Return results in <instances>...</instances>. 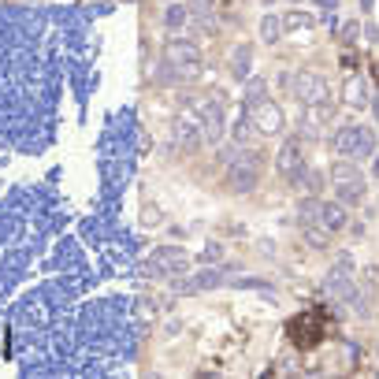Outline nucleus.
I'll use <instances>...</instances> for the list:
<instances>
[{
    "instance_id": "f257e3e1",
    "label": "nucleus",
    "mask_w": 379,
    "mask_h": 379,
    "mask_svg": "<svg viewBox=\"0 0 379 379\" xmlns=\"http://www.w3.org/2000/svg\"><path fill=\"white\" fill-rule=\"evenodd\" d=\"M331 145H335L338 156H346V160H365V156L376 153V134L372 127L365 123H342L335 138H331Z\"/></svg>"
},
{
    "instance_id": "f03ea898",
    "label": "nucleus",
    "mask_w": 379,
    "mask_h": 379,
    "mask_svg": "<svg viewBox=\"0 0 379 379\" xmlns=\"http://www.w3.org/2000/svg\"><path fill=\"white\" fill-rule=\"evenodd\" d=\"M261 168H264V153H257V149L238 153L227 168V190L230 193H253L261 186Z\"/></svg>"
},
{
    "instance_id": "7ed1b4c3",
    "label": "nucleus",
    "mask_w": 379,
    "mask_h": 379,
    "mask_svg": "<svg viewBox=\"0 0 379 379\" xmlns=\"http://www.w3.org/2000/svg\"><path fill=\"white\" fill-rule=\"evenodd\" d=\"M331 179H335V197L346 208H357L360 201L368 197V182H365V175H360L357 160H346V156H342L335 164V171H331Z\"/></svg>"
},
{
    "instance_id": "20e7f679",
    "label": "nucleus",
    "mask_w": 379,
    "mask_h": 379,
    "mask_svg": "<svg viewBox=\"0 0 379 379\" xmlns=\"http://www.w3.org/2000/svg\"><path fill=\"white\" fill-rule=\"evenodd\" d=\"M275 171H279V179H283V182H290V186H305L309 164H305V153H301V142H298V138L283 142L279 156H275Z\"/></svg>"
},
{
    "instance_id": "39448f33",
    "label": "nucleus",
    "mask_w": 379,
    "mask_h": 379,
    "mask_svg": "<svg viewBox=\"0 0 379 379\" xmlns=\"http://www.w3.org/2000/svg\"><path fill=\"white\" fill-rule=\"evenodd\" d=\"M246 119L253 123V131L261 134V138H272V134H279L283 131V108L275 105V100H246Z\"/></svg>"
},
{
    "instance_id": "423d86ee",
    "label": "nucleus",
    "mask_w": 379,
    "mask_h": 379,
    "mask_svg": "<svg viewBox=\"0 0 379 379\" xmlns=\"http://www.w3.org/2000/svg\"><path fill=\"white\" fill-rule=\"evenodd\" d=\"M164 60H168L182 78H193V75L201 71V49H197L193 41H186V38L168 41V49H164Z\"/></svg>"
},
{
    "instance_id": "0eeeda50",
    "label": "nucleus",
    "mask_w": 379,
    "mask_h": 379,
    "mask_svg": "<svg viewBox=\"0 0 379 379\" xmlns=\"http://www.w3.org/2000/svg\"><path fill=\"white\" fill-rule=\"evenodd\" d=\"M175 138L186 149H197L205 142V123H201V108H179L175 112Z\"/></svg>"
},
{
    "instance_id": "6e6552de",
    "label": "nucleus",
    "mask_w": 379,
    "mask_h": 379,
    "mask_svg": "<svg viewBox=\"0 0 379 379\" xmlns=\"http://www.w3.org/2000/svg\"><path fill=\"white\" fill-rule=\"evenodd\" d=\"M294 97L305 100L309 108H316L327 100V82H323L320 71H301L298 78H294Z\"/></svg>"
},
{
    "instance_id": "1a4fd4ad",
    "label": "nucleus",
    "mask_w": 379,
    "mask_h": 379,
    "mask_svg": "<svg viewBox=\"0 0 379 379\" xmlns=\"http://www.w3.org/2000/svg\"><path fill=\"white\" fill-rule=\"evenodd\" d=\"M197 108H201V123H205V142L219 145V142H224V123H227L224 105H219L216 97H208V100H201Z\"/></svg>"
},
{
    "instance_id": "9d476101",
    "label": "nucleus",
    "mask_w": 379,
    "mask_h": 379,
    "mask_svg": "<svg viewBox=\"0 0 379 379\" xmlns=\"http://www.w3.org/2000/svg\"><path fill=\"white\" fill-rule=\"evenodd\" d=\"M153 268H156V272H164V275H179V272H186V268H190V253H186V249H179V246H164V249H156V253H153Z\"/></svg>"
},
{
    "instance_id": "9b49d317",
    "label": "nucleus",
    "mask_w": 379,
    "mask_h": 379,
    "mask_svg": "<svg viewBox=\"0 0 379 379\" xmlns=\"http://www.w3.org/2000/svg\"><path fill=\"white\" fill-rule=\"evenodd\" d=\"M320 224L335 235V230H342L349 224V212H346V205L342 201H320Z\"/></svg>"
},
{
    "instance_id": "f8f14e48",
    "label": "nucleus",
    "mask_w": 379,
    "mask_h": 379,
    "mask_svg": "<svg viewBox=\"0 0 379 379\" xmlns=\"http://www.w3.org/2000/svg\"><path fill=\"white\" fill-rule=\"evenodd\" d=\"M249 67H253V45H238V49L230 52V78L246 82L249 78Z\"/></svg>"
},
{
    "instance_id": "ddd939ff",
    "label": "nucleus",
    "mask_w": 379,
    "mask_h": 379,
    "mask_svg": "<svg viewBox=\"0 0 379 379\" xmlns=\"http://www.w3.org/2000/svg\"><path fill=\"white\" fill-rule=\"evenodd\" d=\"M160 23L168 26L171 34H179L182 26L190 23V8L186 4H179V0H168V8H164V15H160Z\"/></svg>"
},
{
    "instance_id": "4468645a",
    "label": "nucleus",
    "mask_w": 379,
    "mask_h": 379,
    "mask_svg": "<svg viewBox=\"0 0 379 379\" xmlns=\"http://www.w3.org/2000/svg\"><path fill=\"white\" fill-rule=\"evenodd\" d=\"M279 38H283V15H272V12H268L264 19H261V41H264V45H275Z\"/></svg>"
},
{
    "instance_id": "2eb2a0df",
    "label": "nucleus",
    "mask_w": 379,
    "mask_h": 379,
    "mask_svg": "<svg viewBox=\"0 0 379 379\" xmlns=\"http://www.w3.org/2000/svg\"><path fill=\"white\" fill-rule=\"evenodd\" d=\"M298 224H301V227H316V224H320V197H301V205H298Z\"/></svg>"
},
{
    "instance_id": "dca6fc26",
    "label": "nucleus",
    "mask_w": 379,
    "mask_h": 379,
    "mask_svg": "<svg viewBox=\"0 0 379 379\" xmlns=\"http://www.w3.org/2000/svg\"><path fill=\"white\" fill-rule=\"evenodd\" d=\"M219 283H224V272H201V275L182 283V290H216Z\"/></svg>"
},
{
    "instance_id": "f3484780",
    "label": "nucleus",
    "mask_w": 379,
    "mask_h": 379,
    "mask_svg": "<svg viewBox=\"0 0 379 379\" xmlns=\"http://www.w3.org/2000/svg\"><path fill=\"white\" fill-rule=\"evenodd\" d=\"M290 331H294V338H298V346H301V349H309L312 342H316V335H320V331L312 327V316H301Z\"/></svg>"
},
{
    "instance_id": "a211bd4d",
    "label": "nucleus",
    "mask_w": 379,
    "mask_h": 379,
    "mask_svg": "<svg viewBox=\"0 0 379 379\" xmlns=\"http://www.w3.org/2000/svg\"><path fill=\"white\" fill-rule=\"evenodd\" d=\"M305 238H309V246L327 249V242H331V230L323 227V224H316V227H305Z\"/></svg>"
},
{
    "instance_id": "6ab92c4d",
    "label": "nucleus",
    "mask_w": 379,
    "mask_h": 379,
    "mask_svg": "<svg viewBox=\"0 0 379 379\" xmlns=\"http://www.w3.org/2000/svg\"><path fill=\"white\" fill-rule=\"evenodd\" d=\"M283 26L286 30H298V26H316V19L305 12H290V15H283Z\"/></svg>"
},
{
    "instance_id": "aec40b11",
    "label": "nucleus",
    "mask_w": 379,
    "mask_h": 379,
    "mask_svg": "<svg viewBox=\"0 0 379 379\" xmlns=\"http://www.w3.org/2000/svg\"><path fill=\"white\" fill-rule=\"evenodd\" d=\"M357 34H360V23L357 19H349L346 26H342V41L349 45V49H354V41H357Z\"/></svg>"
},
{
    "instance_id": "412c9836",
    "label": "nucleus",
    "mask_w": 379,
    "mask_h": 379,
    "mask_svg": "<svg viewBox=\"0 0 379 379\" xmlns=\"http://www.w3.org/2000/svg\"><path fill=\"white\" fill-rule=\"evenodd\" d=\"M305 186H309L312 193H320V190H323V175L309 168V175H305Z\"/></svg>"
},
{
    "instance_id": "4be33fe9",
    "label": "nucleus",
    "mask_w": 379,
    "mask_h": 379,
    "mask_svg": "<svg viewBox=\"0 0 379 379\" xmlns=\"http://www.w3.org/2000/svg\"><path fill=\"white\" fill-rule=\"evenodd\" d=\"M190 8L197 15H212V0H190Z\"/></svg>"
},
{
    "instance_id": "5701e85b",
    "label": "nucleus",
    "mask_w": 379,
    "mask_h": 379,
    "mask_svg": "<svg viewBox=\"0 0 379 379\" xmlns=\"http://www.w3.org/2000/svg\"><path fill=\"white\" fill-rule=\"evenodd\" d=\"M201 261H208V264H212V261H219V246L212 242V246L205 249V257H201Z\"/></svg>"
},
{
    "instance_id": "b1692460",
    "label": "nucleus",
    "mask_w": 379,
    "mask_h": 379,
    "mask_svg": "<svg viewBox=\"0 0 379 379\" xmlns=\"http://www.w3.org/2000/svg\"><path fill=\"white\" fill-rule=\"evenodd\" d=\"M312 4H316L320 12H335V8H338V0H312Z\"/></svg>"
},
{
    "instance_id": "393cba45",
    "label": "nucleus",
    "mask_w": 379,
    "mask_h": 379,
    "mask_svg": "<svg viewBox=\"0 0 379 379\" xmlns=\"http://www.w3.org/2000/svg\"><path fill=\"white\" fill-rule=\"evenodd\" d=\"M372 175L379 179V153H372Z\"/></svg>"
},
{
    "instance_id": "a878e982",
    "label": "nucleus",
    "mask_w": 379,
    "mask_h": 379,
    "mask_svg": "<svg viewBox=\"0 0 379 379\" xmlns=\"http://www.w3.org/2000/svg\"><path fill=\"white\" fill-rule=\"evenodd\" d=\"M372 116H376V119H379V94H376V97H372Z\"/></svg>"
},
{
    "instance_id": "bb28decb",
    "label": "nucleus",
    "mask_w": 379,
    "mask_h": 379,
    "mask_svg": "<svg viewBox=\"0 0 379 379\" xmlns=\"http://www.w3.org/2000/svg\"><path fill=\"white\" fill-rule=\"evenodd\" d=\"M360 4H365V12H368V8H372V4H376V0H360Z\"/></svg>"
},
{
    "instance_id": "cd10ccee",
    "label": "nucleus",
    "mask_w": 379,
    "mask_h": 379,
    "mask_svg": "<svg viewBox=\"0 0 379 379\" xmlns=\"http://www.w3.org/2000/svg\"><path fill=\"white\" fill-rule=\"evenodd\" d=\"M376 78H379V63H376Z\"/></svg>"
},
{
    "instance_id": "c85d7f7f",
    "label": "nucleus",
    "mask_w": 379,
    "mask_h": 379,
    "mask_svg": "<svg viewBox=\"0 0 379 379\" xmlns=\"http://www.w3.org/2000/svg\"><path fill=\"white\" fill-rule=\"evenodd\" d=\"M376 357H379V346H376Z\"/></svg>"
}]
</instances>
